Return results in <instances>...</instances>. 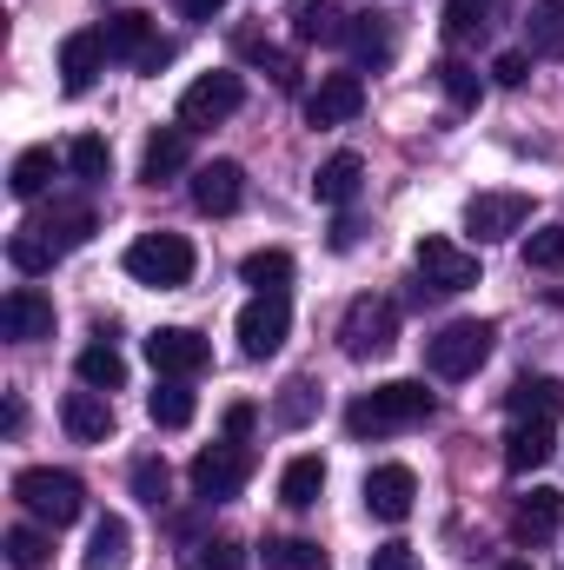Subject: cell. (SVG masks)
<instances>
[{"label": "cell", "mask_w": 564, "mask_h": 570, "mask_svg": "<svg viewBox=\"0 0 564 570\" xmlns=\"http://www.w3.org/2000/svg\"><path fill=\"white\" fill-rule=\"evenodd\" d=\"M425 419H431V392L419 379H386V385H372L366 399L346 405V431L352 438H392V431H412Z\"/></svg>", "instance_id": "6da1fadb"}, {"label": "cell", "mask_w": 564, "mask_h": 570, "mask_svg": "<svg viewBox=\"0 0 564 570\" xmlns=\"http://www.w3.org/2000/svg\"><path fill=\"white\" fill-rule=\"evenodd\" d=\"M13 498H20V511H27L33 524H47V531L74 524V518L87 511V484H80L74 471H54V464H27V471L13 478Z\"/></svg>", "instance_id": "7a4b0ae2"}, {"label": "cell", "mask_w": 564, "mask_h": 570, "mask_svg": "<svg viewBox=\"0 0 564 570\" xmlns=\"http://www.w3.org/2000/svg\"><path fill=\"white\" fill-rule=\"evenodd\" d=\"M127 279L134 285H153V292H179V285L193 279V239H179V233H140L134 246H127Z\"/></svg>", "instance_id": "3957f363"}, {"label": "cell", "mask_w": 564, "mask_h": 570, "mask_svg": "<svg viewBox=\"0 0 564 570\" xmlns=\"http://www.w3.org/2000/svg\"><path fill=\"white\" fill-rule=\"evenodd\" d=\"M492 345H498V325L492 318H451L438 338H425V365L438 379H471L492 358Z\"/></svg>", "instance_id": "277c9868"}, {"label": "cell", "mask_w": 564, "mask_h": 570, "mask_svg": "<svg viewBox=\"0 0 564 570\" xmlns=\"http://www.w3.org/2000/svg\"><path fill=\"white\" fill-rule=\"evenodd\" d=\"M399 345V305L392 298H352L346 318H339V352L346 358H386Z\"/></svg>", "instance_id": "5b68a950"}, {"label": "cell", "mask_w": 564, "mask_h": 570, "mask_svg": "<svg viewBox=\"0 0 564 570\" xmlns=\"http://www.w3.org/2000/svg\"><path fill=\"white\" fill-rule=\"evenodd\" d=\"M412 266H419V292H438V298H458V292L478 285V253H465V246L445 239V233H425L419 253H412Z\"/></svg>", "instance_id": "8992f818"}, {"label": "cell", "mask_w": 564, "mask_h": 570, "mask_svg": "<svg viewBox=\"0 0 564 570\" xmlns=\"http://www.w3.org/2000/svg\"><path fill=\"white\" fill-rule=\"evenodd\" d=\"M193 498H206V504H226V498H240L246 491V478H253V451L240 444V438H226V444H206L200 458H193Z\"/></svg>", "instance_id": "52a82bcc"}, {"label": "cell", "mask_w": 564, "mask_h": 570, "mask_svg": "<svg viewBox=\"0 0 564 570\" xmlns=\"http://www.w3.org/2000/svg\"><path fill=\"white\" fill-rule=\"evenodd\" d=\"M246 107V80L240 73H200L186 94H179V127L193 134V127H220V120H233Z\"/></svg>", "instance_id": "ba28073f"}, {"label": "cell", "mask_w": 564, "mask_h": 570, "mask_svg": "<svg viewBox=\"0 0 564 570\" xmlns=\"http://www.w3.org/2000/svg\"><path fill=\"white\" fill-rule=\"evenodd\" d=\"M146 365L159 379H193V372L213 365V345L193 325H159V332H146Z\"/></svg>", "instance_id": "9c48e42d"}, {"label": "cell", "mask_w": 564, "mask_h": 570, "mask_svg": "<svg viewBox=\"0 0 564 570\" xmlns=\"http://www.w3.org/2000/svg\"><path fill=\"white\" fill-rule=\"evenodd\" d=\"M285 332H292L285 292H253V305L240 312V352H246V358H273L285 345Z\"/></svg>", "instance_id": "30bf717a"}, {"label": "cell", "mask_w": 564, "mask_h": 570, "mask_svg": "<svg viewBox=\"0 0 564 570\" xmlns=\"http://www.w3.org/2000/svg\"><path fill=\"white\" fill-rule=\"evenodd\" d=\"M525 219H532V193H471L465 199V233L478 246L485 239H512Z\"/></svg>", "instance_id": "8fae6325"}, {"label": "cell", "mask_w": 564, "mask_h": 570, "mask_svg": "<svg viewBox=\"0 0 564 570\" xmlns=\"http://www.w3.org/2000/svg\"><path fill=\"white\" fill-rule=\"evenodd\" d=\"M412 504H419L412 464H372V471H366V511H372L379 524H406Z\"/></svg>", "instance_id": "7c38bea8"}, {"label": "cell", "mask_w": 564, "mask_h": 570, "mask_svg": "<svg viewBox=\"0 0 564 570\" xmlns=\"http://www.w3.org/2000/svg\"><path fill=\"white\" fill-rule=\"evenodd\" d=\"M193 206H200L206 219L240 213V206H246V166H240V159H206V166L193 173Z\"/></svg>", "instance_id": "4fadbf2b"}, {"label": "cell", "mask_w": 564, "mask_h": 570, "mask_svg": "<svg viewBox=\"0 0 564 570\" xmlns=\"http://www.w3.org/2000/svg\"><path fill=\"white\" fill-rule=\"evenodd\" d=\"M366 114V80L359 73H325L312 94H305V120L312 127H346Z\"/></svg>", "instance_id": "5bb4252c"}, {"label": "cell", "mask_w": 564, "mask_h": 570, "mask_svg": "<svg viewBox=\"0 0 564 570\" xmlns=\"http://www.w3.org/2000/svg\"><path fill=\"white\" fill-rule=\"evenodd\" d=\"M0 332H7L13 345H40V338H54V298L33 292V285H13V292L0 298Z\"/></svg>", "instance_id": "9a60e30c"}, {"label": "cell", "mask_w": 564, "mask_h": 570, "mask_svg": "<svg viewBox=\"0 0 564 570\" xmlns=\"http://www.w3.org/2000/svg\"><path fill=\"white\" fill-rule=\"evenodd\" d=\"M564 531V498L552 484H538V491H525L518 504H512V538L518 544H552Z\"/></svg>", "instance_id": "2e32d148"}, {"label": "cell", "mask_w": 564, "mask_h": 570, "mask_svg": "<svg viewBox=\"0 0 564 570\" xmlns=\"http://www.w3.org/2000/svg\"><path fill=\"white\" fill-rule=\"evenodd\" d=\"M27 233H33V239H47L54 253H74V246H87V239H94V206H80V199H54Z\"/></svg>", "instance_id": "e0dca14e"}, {"label": "cell", "mask_w": 564, "mask_h": 570, "mask_svg": "<svg viewBox=\"0 0 564 570\" xmlns=\"http://www.w3.org/2000/svg\"><path fill=\"white\" fill-rule=\"evenodd\" d=\"M558 458V431H552V419H512V431H505V464L525 478V471H545Z\"/></svg>", "instance_id": "ac0fdd59"}, {"label": "cell", "mask_w": 564, "mask_h": 570, "mask_svg": "<svg viewBox=\"0 0 564 570\" xmlns=\"http://www.w3.org/2000/svg\"><path fill=\"white\" fill-rule=\"evenodd\" d=\"M60 425L74 444H107L114 438V405H107V392H67L60 399Z\"/></svg>", "instance_id": "d6986e66"}, {"label": "cell", "mask_w": 564, "mask_h": 570, "mask_svg": "<svg viewBox=\"0 0 564 570\" xmlns=\"http://www.w3.org/2000/svg\"><path fill=\"white\" fill-rule=\"evenodd\" d=\"M100 73H107V40L100 33H67L60 40V87L67 94H87Z\"/></svg>", "instance_id": "ffe728a7"}, {"label": "cell", "mask_w": 564, "mask_h": 570, "mask_svg": "<svg viewBox=\"0 0 564 570\" xmlns=\"http://www.w3.org/2000/svg\"><path fill=\"white\" fill-rule=\"evenodd\" d=\"M359 186H366V159H359V153H332V159L312 173V199H319V206H339V213L359 199Z\"/></svg>", "instance_id": "44dd1931"}, {"label": "cell", "mask_w": 564, "mask_h": 570, "mask_svg": "<svg viewBox=\"0 0 564 570\" xmlns=\"http://www.w3.org/2000/svg\"><path fill=\"white\" fill-rule=\"evenodd\" d=\"M100 40H107V60H120V67H140L146 53L159 47V33H153V20H146V13H107Z\"/></svg>", "instance_id": "7402d4cb"}, {"label": "cell", "mask_w": 564, "mask_h": 570, "mask_svg": "<svg viewBox=\"0 0 564 570\" xmlns=\"http://www.w3.org/2000/svg\"><path fill=\"white\" fill-rule=\"evenodd\" d=\"M134 564V524L127 518H94V531H87V570H127Z\"/></svg>", "instance_id": "603a6c76"}, {"label": "cell", "mask_w": 564, "mask_h": 570, "mask_svg": "<svg viewBox=\"0 0 564 570\" xmlns=\"http://www.w3.org/2000/svg\"><path fill=\"white\" fill-rule=\"evenodd\" d=\"M292 33H299L305 47H346L352 20L339 13V0H299V7H292Z\"/></svg>", "instance_id": "cb8c5ba5"}, {"label": "cell", "mask_w": 564, "mask_h": 570, "mask_svg": "<svg viewBox=\"0 0 564 570\" xmlns=\"http://www.w3.org/2000/svg\"><path fill=\"white\" fill-rule=\"evenodd\" d=\"M193 412H200V399L186 392V379H159L153 399H146V419H153L159 431H186L193 425Z\"/></svg>", "instance_id": "d4e9b609"}, {"label": "cell", "mask_w": 564, "mask_h": 570, "mask_svg": "<svg viewBox=\"0 0 564 570\" xmlns=\"http://www.w3.org/2000/svg\"><path fill=\"white\" fill-rule=\"evenodd\" d=\"M319 491H325V458H292L280 471V504H292V511H312L319 504Z\"/></svg>", "instance_id": "484cf974"}, {"label": "cell", "mask_w": 564, "mask_h": 570, "mask_svg": "<svg viewBox=\"0 0 564 570\" xmlns=\"http://www.w3.org/2000/svg\"><path fill=\"white\" fill-rule=\"evenodd\" d=\"M505 405H512V419H558L564 385L558 379H518V385L505 392Z\"/></svg>", "instance_id": "4316f807"}, {"label": "cell", "mask_w": 564, "mask_h": 570, "mask_svg": "<svg viewBox=\"0 0 564 570\" xmlns=\"http://www.w3.org/2000/svg\"><path fill=\"white\" fill-rule=\"evenodd\" d=\"M179 166H186V127H159V134L146 140V153H140V179L159 186V179H173Z\"/></svg>", "instance_id": "83f0119b"}, {"label": "cell", "mask_w": 564, "mask_h": 570, "mask_svg": "<svg viewBox=\"0 0 564 570\" xmlns=\"http://www.w3.org/2000/svg\"><path fill=\"white\" fill-rule=\"evenodd\" d=\"M74 372H80V385H87V392H120V385H127V358L114 352V338H107V345H87Z\"/></svg>", "instance_id": "f1b7e54d"}, {"label": "cell", "mask_w": 564, "mask_h": 570, "mask_svg": "<svg viewBox=\"0 0 564 570\" xmlns=\"http://www.w3.org/2000/svg\"><path fill=\"white\" fill-rule=\"evenodd\" d=\"M260 564L266 570H332V558L312 538H266L260 544Z\"/></svg>", "instance_id": "f546056e"}, {"label": "cell", "mask_w": 564, "mask_h": 570, "mask_svg": "<svg viewBox=\"0 0 564 570\" xmlns=\"http://www.w3.org/2000/svg\"><path fill=\"white\" fill-rule=\"evenodd\" d=\"M54 146H27L20 159H13V173H7V186H13V199H40L47 193V179H54Z\"/></svg>", "instance_id": "4dcf8cb0"}, {"label": "cell", "mask_w": 564, "mask_h": 570, "mask_svg": "<svg viewBox=\"0 0 564 570\" xmlns=\"http://www.w3.org/2000/svg\"><path fill=\"white\" fill-rule=\"evenodd\" d=\"M346 47H352V60H359V67H386V60H392V33H386V20H379V13H359V20H352V33H346Z\"/></svg>", "instance_id": "1f68e13d"}, {"label": "cell", "mask_w": 564, "mask_h": 570, "mask_svg": "<svg viewBox=\"0 0 564 570\" xmlns=\"http://www.w3.org/2000/svg\"><path fill=\"white\" fill-rule=\"evenodd\" d=\"M240 279L253 285V292H285V279H292V253H280V246L246 253V259H240Z\"/></svg>", "instance_id": "d6a6232c"}, {"label": "cell", "mask_w": 564, "mask_h": 570, "mask_svg": "<svg viewBox=\"0 0 564 570\" xmlns=\"http://www.w3.org/2000/svg\"><path fill=\"white\" fill-rule=\"evenodd\" d=\"M47 558H54V538L40 524H13L7 531V564L13 570H47Z\"/></svg>", "instance_id": "836d02e7"}, {"label": "cell", "mask_w": 564, "mask_h": 570, "mask_svg": "<svg viewBox=\"0 0 564 570\" xmlns=\"http://www.w3.org/2000/svg\"><path fill=\"white\" fill-rule=\"evenodd\" d=\"M312 412H319V392H312V379H285V392L273 399V419L285 431H305L312 425Z\"/></svg>", "instance_id": "e575fe53"}, {"label": "cell", "mask_w": 564, "mask_h": 570, "mask_svg": "<svg viewBox=\"0 0 564 570\" xmlns=\"http://www.w3.org/2000/svg\"><path fill=\"white\" fill-rule=\"evenodd\" d=\"M532 53L564 60V0H538L532 7Z\"/></svg>", "instance_id": "d590c367"}, {"label": "cell", "mask_w": 564, "mask_h": 570, "mask_svg": "<svg viewBox=\"0 0 564 570\" xmlns=\"http://www.w3.org/2000/svg\"><path fill=\"white\" fill-rule=\"evenodd\" d=\"M54 259H60V253H54L47 239H33L27 226H20V233L7 239V266H13V273H27V279H40V273H54Z\"/></svg>", "instance_id": "8d00e7d4"}, {"label": "cell", "mask_w": 564, "mask_h": 570, "mask_svg": "<svg viewBox=\"0 0 564 570\" xmlns=\"http://www.w3.org/2000/svg\"><path fill=\"white\" fill-rule=\"evenodd\" d=\"M67 166H74L80 179H107V173H114V153H107L100 134H80V140L67 146Z\"/></svg>", "instance_id": "74e56055"}, {"label": "cell", "mask_w": 564, "mask_h": 570, "mask_svg": "<svg viewBox=\"0 0 564 570\" xmlns=\"http://www.w3.org/2000/svg\"><path fill=\"white\" fill-rule=\"evenodd\" d=\"M134 498L153 504V511H166V498H173V471H166L159 458H140V464H134Z\"/></svg>", "instance_id": "f35d334b"}, {"label": "cell", "mask_w": 564, "mask_h": 570, "mask_svg": "<svg viewBox=\"0 0 564 570\" xmlns=\"http://www.w3.org/2000/svg\"><path fill=\"white\" fill-rule=\"evenodd\" d=\"M525 266L532 273H564V226H538L525 239Z\"/></svg>", "instance_id": "ab89813d"}, {"label": "cell", "mask_w": 564, "mask_h": 570, "mask_svg": "<svg viewBox=\"0 0 564 570\" xmlns=\"http://www.w3.org/2000/svg\"><path fill=\"white\" fill-rule=\"evenodd\" d=\"M438 87H445V100H451V107H478V94H485V87H478V73H471L465 60H445V67H438Z\"/></svg>", "instance_id": "60d3db41"}, {"label": "cell", "mask_w": 564, "mask_h": 570, "mask_svg": "<svg viewBox=\"0 0 564 570\" xmlns=\"http://www.w3.org/2000/svg\"><path fill=\"white\" fill-rule=\"evenodd\" d=\"M485 13H492V0H445V33L465 40V33L485 27Z\"/></svg>", "instance_id": "b9f144b4"}, {"label": "cell", "mask_w": 564, "mask_h": 570, "mask_svg": "<svg viewBox=\"0 0 564 570\" xmlns=\"http://www.w3.org/2000/svg\"><path fill=\"white\" fill-rule=\"evenodd\" d=\"M246 53L273 73V87H292L299 80V67H292V53H280V47H266V40H246Z\"/></svg>", "instance_id": "7bdbcfd3"}, {"label": "cell", "mask_w": 564, "mask_h": 570, "mask_svg": "<svg viewBox=\"0 0 564 570\" xmlns=\"http://www.w3.org/2000/svg\"><path fill=\"white\" fill-rule=\"evenodd\" d=\"M492 80H498V87H525V80H532V53H518V47L498 53V60H492Z\"/></svg>", "instance_id": "ee69618b"}, {"label": "cell", "mask_w": 564, "mask_h": 570, "mask_svg": "<svg viewBox=\"0 0 564 570\" xmlns=\"http://www.w3.org/2000/svg\"><path fill=\"white\" fill-rule=\"evenodd\" d=\"M193 570H246V558H240V544H200Z\"/></svg>", "instance_id": "f6af8a7d"}, {"label": "cell", "mask_w": 564, "mask_h": 570, "mask_svg": "<svg viewBox=\"0 0 564 570\" xmlns=\"http://www.w3.org/2000/svg\"><path fill=\"white\" fill-rule=\"evenodd\" d=\"M372 570H419V551L412 544H379L372 551Z\"/></svg>", "instance_id": "bcb514c9"}, {"label": "cell", "mask_w": 564, "mask_h": 570, "mask_svg": "<svg viewBox=\"0 0 564 570\" xmlns=\"http://www.w3.org/2000/svg\"><path fill=\"white\" fill-rule=\"evenodd\" d=\"M253 425H260V412H253L246 399H240V405H226V438H246Z\"/></svg>", "instance_id": "7dc6e473"}, {"label": "cell", "mask_w": 564, "mask_h": 570, "mask_svg": "<svg viewBox=\"0 0 564 570\" xmlns=\"http://www.w3.org/2000/svg\"><path fill=\"white\" fill-rule=\"evenodd\" d=\"M352 246H359V219L339 213V219H332V253H352Z\"/></svg>", "instance_id": "c3c4849f"}, {"label": "cell", "mask_w": 564, "mask_h": 570, "mask_svg": "<svg viewBox=\"0 0 564 570\" xmlns=\"http://www.w3.org/2000/svg\"><path fill=\"white\" fill-rule=\"evenodd\" d=\"M173 7H179L186 20H220V13H226V0H173Z\"/></svg>", "instance_id": "681fc988"}, {"label": "cell", "mask_w": 564, "mask_h": 570, "mask_svg": "<svg viewBox=\"0 0 564 570\" xmlns=\"http://www.w3.org/2000/svg\"><path fill=\"white\" fill-rule=\"evenodd\" d=\"M166 60H173V40H159V47H153V53H146V60H140V73H159V67H166Z\"/></svg>", "instance_id": "f907efd6"}, {"label": "cell", "mask_w": 564, "mask_h": 570, "mask_svg": "<svg viewBox=\"0 0 564 570\" xmlns=\"http://www.w3.org/2000/svg\"><path fill=\"white\" fill-rule=\"evenodd\" d=\"M0 425H7V438H20V425H27V405H20V399H7V419H0Z\"/></svg>", "instance_id": "816d5d0a"}, {"label": "cell", "mask_w": 564, "mask_h": 570, "mask_svg": "<svg viewBox=\"0 0 564 570\" xmlns=\"http://www.w3.org/2000/svg\"><path fill=\"white\" fill-rule=\"evenodd\" d=\"M498 570H532V564H525V558H512V564H498Z\"/></svg>", "instance_id": "f5cc1de1"}]
</instances>
